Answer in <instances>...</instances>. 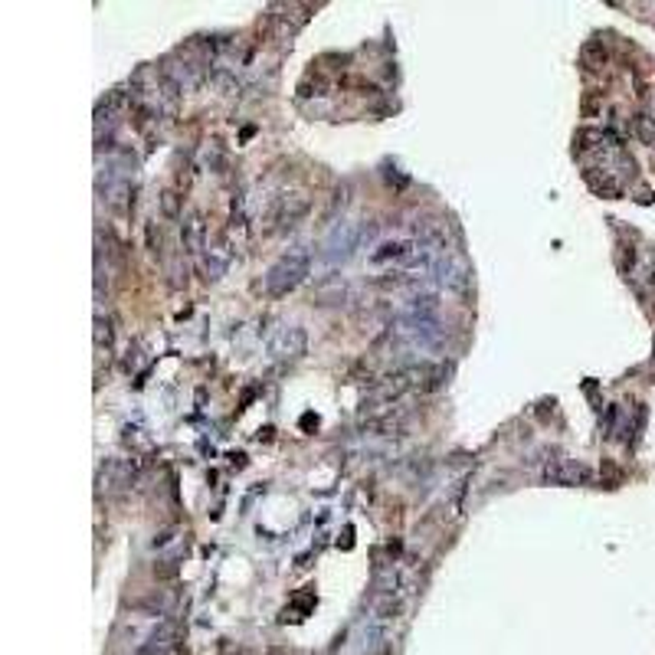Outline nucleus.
<instances>
[{"mask_svg": "<svg viewBox=\"0 0 655 655\" xmlns=\"http://www.w3.org/2000/svg\"><path fill=\"white\" fill-rule=\"evenodd\" d=\"M181 240H184V249L191 252V256H200L207 246H203V240H207V227H203L200 217H187L184 223H181Z\"/></svg>", "mask_w": 655, "mask_h": 655, "instance_id": "nucleus-10", "label": "nucleus"}, {"mask_svg": "<svg viewBox=\"0 0 655 655\" xmlns=\"http://www.w3.org/2000/svg\"><path fill=\"white\" fill-rule=\"evenodd\" d=\"M142 655H148V652H142Z\"/></svg>", "mask_w": 655, "mask_h": 655, "instance_id": "nucleus-17", "label": "nucleus"}, {"mask_svg": "<svg viewBox=\"0 0 655 655\" xmlns=\"http://www.w3.org/2000/svg\"><path fill=\"white\" fill-rule=\"evenodd\" d=\"M400 347H410V351H436L443 345V325L439 318H396L394 331Z\"/></svg>", "mask_w": 655, "mask_h": 655, "instance_id": "nucleus-2", "label": "nucleus"}, {"mask_svg": "<svg viewBox=\"0 0 655 655\" xmlns=\"http://www.w3.org/2000/svg\"><path fill=\"white\" fill-rule=\"evenodd\" d=\"M308 272H311L308 252H288V256H282V259L266 272V295L282 298V295L295 292V288L308 279Z\"/></svg>", "mask_w": 655, "mask_h": 655, "instance_id": "nucleus-1", "label": "nucleus"}, {"mask_svg": "<svg viewBox=\"0 0 655 655\" xmlns=\"http://www.w3.org/2000/svg\"><path fill=\"white\" fill-rule=\"evenodd\" d=\"M632 135H636L642 144H655V118L649 115V112L632 115Z\"/></svg>", "mask_w": 655, "mask_h": 655, "instance_id": "nucleus-12", "label": "nucleus"}, {"mask_svg": "<svg viewBox=\"0 0 655 655\" xmlns=\"http://www.w3.org/2000/svg\"><path fill=\"white\" fill-rule=\"evenodd\" d=\"M357 246H361V227H357V223H347V220H341V223H337V227L325 236V243H321V252H318L321 266L335 269V266H341V262L351 259Z\"/></svg>", "mask_w": 655, "mask_h": 655, "instance_id": "nucleus-3", "label": "nucleus"}, {"mask_svg": "<svg viewBox=\"0 0 655 655\" xmlns=\"http://www.w3.org/2000/svg\"><path fill=\"white\" fill-rule=\"evenodd\" d=\"M308 347V337H305V328L298 325H282L272 331L269 337V354L279 361H298Z\"/></svg>", "mask_w": 655, "mask_h": 655, "instance_id": "nucleus-7", "label": "nucleus"}, {"mask_svg": "<svg viewBox=\"0 0 655 655\" xmlns=\"http://www.w3.org/2000/svg\"><path fill=\"white\" fill-rule=\"evenodd\" d=\"M541 475H544V482H551V485H587V482L593 479V472L583 463H577V459H554V463L544 465Z\"/></svg>", "mask_w": 655, "mask_h": 655, "instance_id": "nucleus-8", "label": "nucleus"}, {"mask_svg": "<svg viewBox=\"0 0 655 655\" xmlns=\"http://www.w3.org/2000/svg\"><path fill=\"white\" fill-rule=\"evenodd\" d=\"M95 347H105V351H109L112 347V325L109 321H102V315H95Z\"/></svg>", "mask_w": 655, "mask_h": 655, "instance_id": "nucleus-15", "label": "nucleus"}, {"mask_svg": "<svg viewBox=\"0 0 655 655\" xmlns=\"http://www.w3.org/2000/svg\"><path fill=\"white\" fill-rule=\"evenodd\" d=\"M587 184L593 187V191L600 193V197H620V181H616V177H610V174H593V171H587Z\"/></svg>", "mask_w": 655, "mask_h": 655, "instance_id": "nucleus-13", "label": "nucleus"}, {"mask_svg": "<svg viewBox=\"0 0 655 655\" xmlns=\"http://www.w3.org/2000/svg\"><path fill=\"white\" fill-rule=\"evenodd\" d=\"M416 249H420V243L413 240V236H394V240H380L377 246H374V252H370V262L374 266H406V262L416 256Z\"/></svg>", "mask_w": 655, "mask_h": 655, "instance_id": "nucleus-6", "label": "nucleus"}, {"mask_svg": "<svg viewBox=\"0 0 655 655\" xmlns=\"http://www.w3.org/2000/svg\"><path fill=\"white\" fill-rule=\"evenodd\" d=\"M122 109H125V93H118V89L105 99H99V105H95V132H102V125H115Z\"/></svg>", "mask_w": 655, "mask_h": 655, "instance_id": "nucleus-9", "label": "nucleus"}, {"mask_svg": "<svg viewBox=\"0 0 655 655\" xmlns=\"http://www.w3.org/2000/svg\"><path fill=\"white\" fill-rule=\"evenodd\" d=\"M580 59H583V66L587 69H600L606 63V46L600 40H587L583 43V50H580Z\"/></svg>", "mask_w": 655, "mask_h": 655, "instance_id": "nucleus-14", "label": "nucleus"}, {"mask_svg": "<svg viewBox=\"0 0 655 655\" xmlns=\"http://www.w3.org/2000/svg\"><path fill=\"white\" fill-rule=\"evenodd\" d=\"M429 282L439 288H449V292H465L472 286V272L455 252H439L436 266L429 272Z\"/></svg>", "mask_w": 655, "mask_h": 655, "instance_id": "nucleus-4", "label": "nucleus"}, {"mask_svg": "<svg viewBox=\"0 0 655 655\" xmlns=\"http://www.w3.org/2000/svg\"><path fill=\"white\" fill-rule=\"evenodd\" d=\"M161 210H164V217L177 220L181 217V197H177L174 191H164L161 193Z\"/></svg>", "mask_w": 655, "mask_h": 655, "instance_id": "nucleus-16", "label": "nucleus"}, {"mask_svg": "<svg viewBox=\"0 0 655 655\" xmlns=\"http://www.w3.org/2000/svg\"><path fill=\"white\" fill-rule=\"evenodd\" d=\"M161 76L168 79L174 85L177 93H193V89H200L203 85V66L200 63H193V59H164L161 63Z\"/></svg>", "mask_w": 655, "mask_h": 655, "instance_id": "nucleus-5", "label": "nucleus"}, {"mask_svg": "<svg viewBox=\"0 0 655 655\" xmlns=\"http://www.w3.org/2000/svg\"><path fill=\"white\" fill-rule=\"evenodd\" d=\"M230 259L223 256L220 249H210L207 256H203L200 269H203V279H210V282H217V279H223V272H227Z\"/></svg>", "mask_w": 655, "mask_h": 655, "instance_id": "nucleus-11", "label": "nucleus"}]
</instances>
